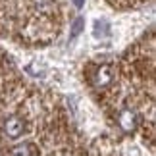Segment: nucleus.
Wrapping results in <instances>:
<instances>
[{"label": "nucleus", "instance_id": "3", "mask_svg": "<svg viewBox=\"0 0 156 156\" xmlns=\"http://www.w3.org/2000/svg\"><path fill=\"white\" fill-rule=\"evenodd\" d=\"M4 133L10 137V139H17L23 133V123L20 118H8L4 123Z\"/></svg>", "mask_w": 156, "mask_h": 156}, {"label": "nucleus", "instance_id": "1", "mask_svg": "<svg viewBox=\"0 0 156 156\" xmlns=\"http://www.w3.org/2000/svg\"><path fill=\"white\" fill-rule=\"evenodd\" d=\"M114 79V71L112 68L108 64H102V66H98L97 69H94V73H93V85L94 87H106V85H110Z\"/></svg>", "mask_w": 156, "mask_h": 156}, {"label": "nucleus", "instance_id": "6", "mask_svg": "<svg viewBox=\"0 0 156 156\" xmlns=\"http://www.w3.org/2000/svg\"><path fill=\"white\" fill-rule=\"evenodd\" d=\"M81 29H83V20L79 17V20H75L73 27H71V37H77V35L81 33Z\"/></svg>", "mask_w": 156, "mask_h": 156}, {"label": "nucleus", "instance_id": "4", "mask_svg": "<svg viewBox=\"0 0 156 156\" xmlns=\"http://www.w3.org/2000/svg\"><path fill=\"white\" fill-rule=\"evenodd\" d=\"M35 154V148L31 143H23V145H17L12 148V154L10 156H33Z\"/></svg>", "mask_w": 156, "mask_h": 156}, {"label": "nucleus", "instance_id": "5", "mask_svg": "<svg viewBox=\"0 0 156 156\" xmlns=\"http://www.w3.org/2000/svg\"><path fill=\"white\" fill-rule=\"evenodd\" d=\"M104 35H108V23L97 21L94 23V37H104Z\"/></svg>", "mask_w": 156, "mask_h": 156}, {"label": "nucleus", "instance_id": "2", "mask_svg": "<svg viewBox=\"0 0 156 156\" xmlns=\"http://www.w3.org/2000/svg\"><path fill=\"white\" fill-rule=\"evenodd\" d=\"M118 123L123 131L131 133V131H135V127H137V114L133 110H122L119 116H118Z\"/></svg>", "mask_w": 156, "mask_h": 156}, {"label": "nucleus", "instance_id": "7", "mask_svg": "<svg viewBox=\"0 0 156 156\" xmlns=\"http://www.w3.org/2000/svg\"><path fill=\"white\" fill-rule=\"evenodd\" d=\"M73 4L77 6V8H81V6H83V4H85V0H73Z\"/></svg>", "mask_w": 156, "mask_h": 156}]
</instances>
